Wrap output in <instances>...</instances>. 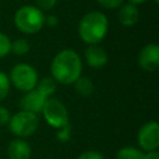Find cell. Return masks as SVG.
<instances>
[{
  "instance_id": "cell-1",
  "label": "cell",
  "mask_w": 159,
  "mask_h": 159,
  "mask_svg": "<svg viewBox=\"0 0 159 159\" xmlns=\"http://www.w3.org/2000/svg\"><path fill=\"white\" fill-rule=\"evenodd\" d=\"M52 78L56 83L73 84L82 73V60L80 55L71 48L61 50L55 55L50 65Z\"/></svg>"
},
{
  "instance_id": "cell-2",
  "label": "cell",
  "mask_w": 159,
  "mask_h": 159,
  "mask_svg": "<svg viewBox=\"0 0 159 159\" xmlns=\"http://www.w3.org/2000/svg\"><path fill=\"white\" fill-rule=\"evenodd\" d=\"M108 32V19L101 11H89L78 22V35L87 45H98Z\"/></svg>"
},
{
  "instance_id": "cell-3",
  "label": "cell",
  "mask_w": 159,
  "mask_h": 159,
  "mask_svg": "<svg viewBox=\"0 0 159 159\" xmlns=\"http://www.w3.org/2000/svg\"><path fill=\"white\" fill-rule=\"evenodd\" d=\"M14 24L20 32L34 35L45 26V14L34 5H24L16 10Z\"/></svg>"
},
{
  "instance_id": "cell-4",
  "label": "cell",
  "mask_w": 159,
  "mask_h": 159,
  "mask_svg": "<svg viewBox=\"0 0 159 159\" xmlns=\"http://www.w3.org/2000/svg\"><path fill=\"white\" fill-rule=\"evenodd\" d=\"M10 83L21 92H29L37 86V71L29 63H16L10 71Z\"/></svg>"
},
{
  "instance_id": "cell-5",
  "label": "cell",
  "mask_w": 159,
  "mask_h": 159,
  "mask_svg": "<svg viewBox=\"0 0 159 159\" xmlns=\"http://www.w3.org/2000/svg\"><path fill=\"white\" fill-rule=\"evenodd\" d=\"M10 132L17 138H26L32 135L39 128V117L27 111H20L10 117L7 123Z\"/></svg>"
},
{
  "instance_id": "cell-6",
  "label": "cell",
  "mask_w": 159,
  "mask_h": 159,
  "mask_svg": "<svg viewBox=\"0 0 159 159\" xmlns=\"http://www.w3.org/2000/svg\"><path fill=\"white\" fill-rule=\"evenodd\" d=\"M45 120L47 124L52 128L61 129L66 127L70 123V117H68V111L66 106L57 98H47L42 111H41Z\"/></svg>"
},
{
  "instance_id": "cell-7",
  "label": "cell",
  "mask_w": 159,
  "mask_h": 159,
  "mask_svg": "<svg viewBox=\"0 0 159 159\" xmlns=\"http://www.w3.org/2000/svg\"><path fill=\"white\" fill-rule=\"evenodd\" d=\"M137 142L145 152L157 150L159 148V123L157 120L144 123L138 130Z\"/></svg>"
},
{
  "instance_id": "cell-8",
  "label": "cell",
  "mask_w": 159,
  "mask_h": 159,
  "mask_svg": "<svg viewBox=\"0 0 159 159\" xmlns=\"http://www.w3.org/2000/svg\"><path fill=\"white\" fill-rule=\"evenodd\" d=\"M47 98L48 97L45 93H42L37 87H35L34 89L25 92V94L19 101V107L21 108V111H27V112L39 114L41 113L42 107Z\"/></svg>"
},
{
  "instance_id": "cell-9",
  "label": "cell",
  "mask_w": 159,
  "mask_h": 159,
  "mask_svg": "<svg viewBox=\"0 0 159 159\" xmlns=\"http://www.w3.org/2000/svg\"><path fill=\"white\" fill-rule=\"evenodd\" d=\"M138 65L147 72H153L159 67V46L155 42L145 45L138 56Z\"/></svg>"
},
{
  "instance_id": "cell-10",
  "label": "cell",
  "mask_w": 159,
  "mask_h": 159,
  "mask_svg": "<svg viewBox=\"0 0 159 159\" xmlns=\"http://www.w3.org/2000/svg\"><path fill=\"white\" fill-rule=\"evenodd\" d=\"M84 60L89 67L99 70L108 63V53L98 45H88L84 50Z\"/></svg>"
},
{
  "instance_id": "cell-11",
  "label": "cell",
  "mask_w": 159,
  "mask_h": 159,
  "mask_svg": "<svg viewBox=\"0 0 159 159\" xmlns=\"http://www.w3.org/2000/svg\"><path fill=\"white\" fill-rule=\"evenodd\" d=\"M118 9L119 10L117 14V19L122 26L132 27L139 21V9L137 5L125 2V4H122Z\"/></svg>"
},
{
  "instance_id": "cell-12",
  "label": "cell",
  "mask_w": 159,
  "mask_h": 159,
  "mask_svg": "<svg viewBox=\"0 0 159 159\" xmlns=\"http://www.w3.org/2000/svg\"><path fill=\"white\" fill-rule=\"evenodd\" d=\"M31 152L32 150L30 144L21 138H16L11 140L7 145L9 159H30Z\"/></svg>"
},
{
  "instance_id": "cell-13",
  "label": "cell",
  "mask_w": 159,
  "mask_h": 159,
  "mask_svg": "<svg viewBox=\"0 0 159 159\" xmlns=\"http://www.w3.org/2000/svg\"><path fill=\"white\" fill-rule=\"evenodd\" d=\"M73 86H75V91L82 97H89L94 91L93 82L88 77H83V76L78 77L73 83Z\"/></svg>"
},
{
  "instance_id": "cell-14",
  "label": "cell",
  "mask_w": 159,
  "mask_h": 159,
  "mask_svg": "<svg viewBox=\"0 0 159 159\" xmlns=\"http://www.w3.org/2000/svg\"><path fill=\"white\" fill-rule=\"evenodd\" d=\"M116 159H145V154L135 147H123L117 152Z\"/></svg>"
},
{
  "instance_id": "cell-15",
  "label": "cell",
  "mask_w": 159,
  "mask_h": 159,
  "mask_svg": "<svg viewBox=\"0 0 159 159\" xmlns=\"http://www.w3.org/2000/svg\"><path fill=\"white\" fill-rule=\"evenodd\" d=\"M31 46H30V42L24 39V37H20V39H16L15 41L11 42V52L16 56H24L26 55L29 51H30Z\"/></svg>"
},
{
  "instance_id": "cell-16",
  "label": "cell",
  "mask_w": 159,
  "mask_h": 159,
  "mask_svg": "<svg viewBox=\"0 0 159 159\" xmlns=\"http://www.w3.org/2000/svg\"><path fill=\"white\" fill-rule=\"evenodd\" d=\"M56 86H57V83H56V81L52 78V77H45V78H42L40 82H37V88L42 92V93H45L48 98L55 93V91H56Z\"/></svg>"
},
{
  "instance_id": "cell-17",
  "label": "cell",
  "mask_w": 159,
  "mask_h": 159,
  "mask_svg": "<svg viewBox=\"0 0 159 159\" xmlns=\"http://www.w3.org/2000/svg\"><path fill=\"white\" fill-rule=\"evenodd\" d=\"M11 52V41L7 35L0 32V58L6 57Z\"/></svg>"
},
{
  "instance_id": "cell-18",
  "label": "cell",
  "mask_w": 159,
  "mask_h": 159,
  "mask_svg": "<svg viewBox=\"0 0 159 159\" xmlns=\"http://www.w3.org/2000/svg\"><path fill=\"white\" fill-rule=\"evenodd\" d=\"M9 91H10V80H9V76L0 71V101L5 99L6 96L9 94Z\"/></svg>"
},
{
  "instance_id": "cell-19",
  "label": "cell",
  "mask_w": 159,
  "mask_h": 159,
  "mask_svg": "<svg viewBox=\"0 0 159 159\" xmlns=\"http://www.w3.org/2000/svg\"><path fill=\"white\" fill-rule=\"evenodd\" d=\"M36 7H39L41 11H48L55 7L57 4V0H35Z\"/></svg>"
},
{
  "instance_id": "cell-20",
  "label": "cell",
  "mask_w": 159,
  "mask_h": 159,
  "mask_svg": "<svg viewBox=\"0 0 159 159\" xmlns=\"http://www.w3.org/2000/svg\"><path fill=\"white\" fill-rule=\"evenodd\" d=\"M102 7L104 9H118L122 4H123V0H96Z\"/></svg>"
},
{
  "instance_id": "cell-21",
  "label": "cell",
  "mask_w": 159,
  "mask_h": 159,
  "mask_svg": "<svg viewBox=\"0 0 159 159\" xmlns=\"http://www.w3.org/2000/svg\"><path fill=\"white\" fill-rule=\"evenodd\" d=\"M76 159H104L103 154L97 150H86L81 153Z\"/></svg>"
},
{
  "instance_id": "cell-22",
  "label": "cell",
  "mask_w": 159,
  "mask_h": 159,
  "mask_svg": "<svg viewBox=\"0 0 159 159\" xmlns=\"http://www.w3.org/2000/svg\"><path fill=\"white\" fill-rule=\"evenodd\" d=\"M71 137V124L68 123L66 127L58 129V133L56 135V138L60 140V142H67Z\"/></svg>"
},
{
  "instance_id": "cell-23",
  "label": "cell",
  "mask_w": 159,
  "mask_h": 159,
  "mask_svg": "<svg viewBox=\"0 0 159 159\" xmlns=\"http://www.w3.org/2000/svg\"><path fill=\"white\" fill-rule=\"evenodd\" d=\"M10 112L7 108L0 106V125H6L10 120Z\"/></svg>"
},
{
  "instance_id": "cell-24",
  "label": "cell",
  "mask_w": 159,
  "mask_h": 159,
  "mask_svg": "<svg viewBox=\"0 0 159 159\" xmlns=\"http://www.w3.org/2000/svg\"><path fill=\"white\" fill-rule=\"evenodd\" d=\"M45 25L50 27H56L58 25V17L56 15H45Z\"/></svg>"
},
{
  "instance_id": "cell-25",
  "label": "cell",
  "mask_w": 159,
  "mask_h": 159,
  "mask_svg": "<svg viewBox=\"0 0 159 159\" xmlns=\"http://www.w3.org/2000/svg\"><path fill=\"white\" fill-rule=\"evenodd\" d=\"M144 154H145V159H159V152H158V149L157 150L147 152Z\"/></svg>"
},
{
  "instance_id": "cell-26",
  "label": "cell",
  "mask_w": 159,
  "mask_h": 159,
  "mask_svg": "<svg viewBox=\"0 0 159 159\" xmlns=\"http://www.w3.org/2000/svg\"><path fill=\"white\" fill-rule=\"evenodd\" d=\"M145 1H148V0H128V2L134 4V5H139V4H143V2H145Z\"/></svg>"
},
{
  "instance_id": "cell-27",
  "label": "cell",
  "mask_w": 159,
  "mask_h": 159,
  "mask_svg": "<svg viewBox=\"0 0 159 159\" xmlns=\"http://www.w3.org/2000/svg\"><path fill=\"white\" fill-rule=\"evenodd\" d=\"M154 2H155V4H158V2H159V0H154Z\"/></svg>"
}]
</instances>
